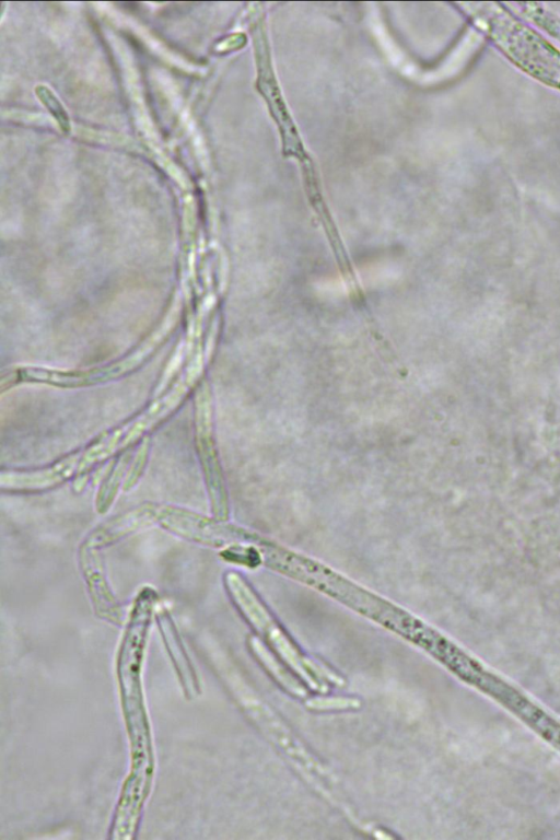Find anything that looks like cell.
I'll use <instances>...</instances> for the list:
<instances>
[{"label":"cell","mask_w":560,"mask_h":840,"mask_svg":"<svg viewBox=\"0 0 560 840\" xmlns=\"http://www.w3.org/2000/svg\"><path fill=\"white\" fill-rule=\"evenodd\" d=\"M156 594L143 588L137 596L117 661V677L124 720L130 745V770L122 792L144 800L150 792L154 760L151 730L141 685V668Z\"/></svg>","instance_id":"cell-1"},{"label":"cell","mask_w":560,"mask_h":840,"mask_svg":"<svg viewBox=\"0 0 560 840\" xmlns=\"http://www.w3.org/2000/svg\"><path fill=\"white\" fill-rule=\"evenodd\" d=\"M292 576L320 588L415 642L424 631V623L313 560L300 557L292 568Z\"/></svg>","instance_id":"cell-2"},{"label":"cell","mask_w":560,"mask_h":840,"mask_svg":"<svg viewBox=\"0 0 560 840\" xmlns=\"http://www.w3.org/2000/svg\"><path fill=\"white\" fill-rule=\"evenodd\" d=\"M226 590L241 614L256 628L276 649L280 657L303 680L315 690L324 692L327 687L317 682L314 676L328 679L331 682L343 685V680L323 665L314 663L303 656L285 633L272 619L259 598L236 572H229L224 576Z\"/></svg>","instance_id":"cell-3"},{"label":"cell","mask_w":560,"mask_h":840,"mask_svg":"<svg viewBox=\"0 0 560 840\" xmlns=\"http://www.w3.org/2000/svg\"><path fill=\"white\" fill-rule=\"evenodd\" d=\"M80 558L89 591L97 612L104 618L115 621L119 620L120 610L105 581L97 552H94L93 547L83 544Z\"/></svg>","instance_id":"cell-4"},{"label":"cell","mask_w":560,"mask_h":840,"mask_svg":"<svg viewBox=\"0 0 560 840\" xmlns=\"http://www.w3.org/2000/svg\"><path fill=\"white\" fill-rule=\"evenodd\" d=\"M159 625L165 641V645L176 667V672L180 677L182 684L186 692L194 696L195 692H198V685L195 679V673L177 637L172 619L170 618L168 614H166V611H160Z\"/></svg>","instance_id":"cell-5"},{"label":"cell","mask_w":560,"mask_h":840,"mask_svg":"<svg viewBox=\"0 0 560 840\" xmlns=\"http://www.w3.org/2000/svg\"><path fill=\"white\" fill-rule=\"evenodd\" d=\"M249 646L257 660L283 689L295 697H305L304 686L280 664L258 639L252 638Z\"/></svg>","instance_id":"cell-6"},{"label":"cell","mask_w":560,"mask_h":840,"mask_svg":"<svg viewBox=\"0 0 560 840\" xmlns=\"http://www.w3.org/2000/svg\"><path fill=\"white\" fill-rule=\"evenodd\" d=\"M125 469L126 464L124 460L116 464L115 469H113L110 475L105 480L104 486L101 488L97 502V509L101 512H105L112 503L117 491L119 480L122 477V471H125Z\"/></svg>","instance_id":"cell-7"},{"label":"cell","mask_w":560,"mask_h":840,"mask_svg":"<svg viewBox=\"0 0 560 840\" xmlns=\"http://www.w3.org/2000/svg\"><path fill=\"white\" fill-rule=\"evenodd\" d=\"M524 7L525 8H523L522 11L529 16L533 22L544 27L560 40V20L557 19V16H553L541 8H536V4L533 3H525Z\"/></svg>","instance_id":"cell-8"},{"label":"cell","mask_w":560,"mask_h":840,"mask_svg":"<svg viewBox=\"0 0 560 840\" xmlns=\"http://www.w3.org/2000/svg\"><path fill=\"white\" fill-rule=\"evenodd\" d=\"M360 705L358 699L347 697L316 698L306 702L308 709L318 711L357 709Z\"/></svg>","instance_id":"cell-9"}]
</instances>
